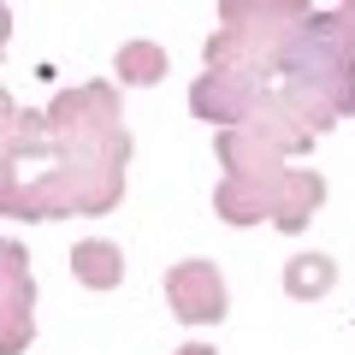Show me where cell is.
<instances>
[{
    "label": "cell",
    "mask_w": 355,
    "mask_h": 355,
    "mask_svg": "<svg viewBox=\"0 0 355 355\" xmlns=\"http://www.w3.org/2000/svg\"><path fill=\"white\" fill-rule=\"evenodd\" d=\"M219 24L243 30L261 53L279 60V48L308 24V6H302V0H225V6H219Z\"/></svg>",
    "instance_id": "obj_3"
},
{
    "label": "cell",
    "mask_w": 355,
    "mask_h": 355,
    "mask_svg": "<svg viewBox=\"0 0 355 355\" xmlns=\"http://www.w3.org/2000/svg\"><path fill=\"white\" fill-rule=\"evenodd\" d=\"M326 207V178L314 172V166H291L279 184V196H272V225L279 231H308V219Z\"/></svg>",
    "instance_id": "obj_7"
},
{
    "label": "cell",
    "mask_w": 355,
    "mask_h": 355,
    "mask_svg": "<svg viewBox=\"0 0 355 355\" xmlns=\"http://www.w3.org/2000/svg\"><path fill=\"white\" fill-rule=\"evenodd\" d=\"M308 30L326 36L343 60H355V0L349 6H326V12H308Z\"/></svg>",
    "instance_id": "obj_14"
},
{
    "label": "cell",
    "mask_w": 355,
    "mask_h": 355,
    "mask_svg": "<svg viewBox=\"0 0 355 355\" xmlns=\"http://www.w3.org/2000/svg\"><path fill=\"white\" fill-rule=\"evenodd\" d=\"M0 284H6V326H0V355H18L30 343V302H36V284H30V266H24V249L6 243L0 249Z\"/></svg>",
    "instance_id": "obj_6"
},
{
    "label": "cell",
    "mask_w": 355,
    "mask_h": 355,
    "mask_svg": "<svg viewBox=\"0 0 355 355\" xmlns=\"http://www.w3.org/2000/svg\"><path fill=\"white\" fill-rule=\"evenodd\" d=\"M113 71H119V83L148 89V83H160V77L172 71V60H166L160 42H125V48L113 53Z\"/></svg>",
    "instance_id": "obj_12"
},
{
    "label": "cell",
    "mask_w": 355,
    "mask_h": 355,
    "mask_svg": "<svg viewBox=\"0 0 355 355\" xmlns=\"http://www.w3.org/2000/svg\"><path fill=\"white\" fill-rule=\"evenodd\" d=\"M279 95H284V107L308 125V137H326V130L338 125V107H331L320 89H291V83H279Z\"/></svg>",
    "instance_id": "obj_13"
},
{
    "label": "cell",
    "mask_w": 355,
    "mask_h": 355,
    "mask_svg": "<svg viewBox=\"0 0 355 355\" xmlns=\"http://www.w3.org/2000/svg\"><path fill=\"white\" fill-rule=\"evenodd\" d=\"M214 214L225 219V225H261V219H272V196H266V190H249V184H237V178H219Z\"/></svg>",
    "instance_id": "obj_11"
},
{
    "label": "cell",
    "mask_w": 355,
    "mask_h": 355,
    "mask_svg": "<svg viewBox=\"0 0 355 355\" xmlns=\"http://www.w3.org/2000/svg\"><path fill=\"white\" fill-rule=\"evenodd\" d=\"M71 279L83 284V291H119V279H125V254H119V243L107 237H89L71 249Z\"/></svg>",
    "instance_id": "obj_9"
},
{
    "label": "cell",
    "mask_w": 355,
    "mask_h": 355,
    "mask_svg": "<svg viewBox=\"0 0 355 355\" xmlns=\"http://www.w3.org/2000/svg\"><path fill=\"white\" fill-rule=\"evenodd\" d=\"M178 355H214V349H207V343H184Z\"/></svg>",
    "instance_id": "obj_15"
},
{
    "label": "cell",
    "mask_w": 355,
    "mask_h": 355,
    "mask_svg": "<svg viewBox=\"0 0 355 355\" xmlns=\"http://www.w3.org/2000/svg\"><path fill=\"white\" fill-rule=\"evenodd\" d=\"M254 95L261 89L243 83V77H219V71H202L190 83V113L202 119V125H219V130H243L254 113Z\"/></svg>",
    "instance_id": "obj_5"
},
{
    "label": "cell",
    "mask_w": 355,
    "mask_h": 355,
    "mask_svg": "<svg viewBox=\"0 0 355 355\" xmlns=\"http://www.w3.org/2000/svg\"><path fill=\"white\" fill-rule=\"evenodd\" d=\"M249 130H254V137H266L272 148L284 154V160H291V154H308V142H314V137H308V125L291 113V107H284V95H279V89H261V95H254Z\"/></svg>",
    "instance_id": "obj_8"
},
{
    "label": "cell",
    "mask_w": 355,
    "mask_h": 355,
    "mask_svg": "<svg viewBox=\"0 0 355 355\" xmlns=\"http://www.w3.org/2000/svg\"><path fill=\"white\" fill-rule=\"evenodd\" d=\"M279 83L320 89V95L338 107V119H355V60H343V53L331 48L326 36H314L308 24L279 48Z\"/></svg>",
    "instance_id": "obj_1"
},
{
    "label": "cell",
    "mask_w": 355,
    "mask_h": 355,
    "mask_svg": "<svg viewBox=\"0 0 355 355\" xmlns=\"http://www.w3.org/2000/svg\"><path fill=\"white\" fill-rule=\"evenodd\" d=\"M166 302H172V314L184 326H219L231 314V291L214 261H178L166 272Z\"/></svg>",
    "instance_id": "obj_2"
},
{
    "label": "cell",
    "mask_w": 355,
    "mask_h": 355,
    "mask_svg": "<svg viewBox=\"0 0 355 355\" xmlns=\"http://www.w3.org/2000/svg\"><path fill=\"white\" fill-rule=\"evenodd\" d=\"M219 166H225V178H237V184H249V190H266V196H279L284 172H291L284 154L266 137H254L249 125L243 130H219Z\"/></svg>",
    "instance_id": "obj_4"
},
{
    "label": "cell",
    "mask_w": 355,
    "mask_h": 355,
    "mask_svg": "<svg viewBox=\"0 0 355 355\" xmlns=\"http://www.w3.org/2000/svg\"><path fill=\"white\" fill-rule=\"evenodd\" d=\"M331 284H338V261H331V254L308 249V254H291V261H284V296H291V302H320Z\"/></svg>",
    "instance_id": "obj_10"
}]
</instances>
